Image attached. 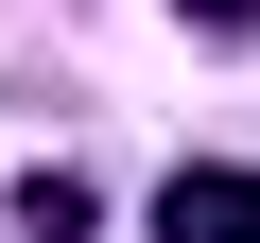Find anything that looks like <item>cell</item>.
I'll return each mask as SVG.
<instances>
[{
  "instance_id": "cell-1",
  "label": "cell",
  "mask_w": 260,
  "mask_h": 243,
  "mask_svg": "<svg viewBox=\"0 0 260 243\" xmlns=\"http://www.w3.org/2000/svg\"><path fill=\"white\" fill-rule=\"evenodd\" d=\"M156 243H260V174H243V157L174 174V191H156Z\"/></svg>"
},
{
  "instance_id": "cell-2",
  "label": "cell",
  "mask_w": 260,
  "mask_h": 243,
  "mask_svg": "<svg viewBox=\"0 0 260 243\" xmlns=\"http://www.w3.org/2000/svg\"><path fill=\"white\" fill-rule=\"evenodd\" d=\"M191 18H225V35H260V0H191Z\"/></svg>"
}]
</instances>
